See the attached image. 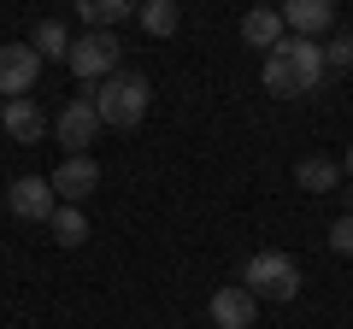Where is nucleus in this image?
Masks as SVG:
<instances>
[{
	"label": "nucleus",
	"instance_id": "nucleus-1",
	"mask_svg": "<svg viewBox=\"0 0 353 329\" xmlns=\"http://www.w3.org/2000/svg\"><path fill=\"white\" fill-rule=\"evenodd\" d=\"M265 89L283 94V100H301V94H312L318 83L330 76L324 65V41H306V36H283L277 47L265 53Z\"/></svg>",
	"mask_w": 353,
	"mask_h": 329
},
{
	"label": "nucleus",
	"instance_id": "nucleus-2",
	"mask_svg": "<svg viewBox=\"0 0 353 329\" xmlns=\"http://www.w3.org/2000/svg\"><path fill=\"white\" fill-rule=\"evenodd\" d=\"M88 100H94V112H101L106 129H136L148 118V106H153V83L141 71H112V76L94 83Z\"/></svg>",
	"mask_w": 353,
	"mask_h": 329
},
{
	"label": "nucleus",
	"instance_id": "nucleus-3",
	"mask_svg": "<svg viewBox=\"0 0 353 329\" xmlns=\"http://www.w3.org/2000/svg\"><path fill=\"white\" fill-rule=\"evenodd\" d=\"M241 288H248L253 300L283 306V300L301 294V265H294L289 253H277V247H265V253H253L248 265H241Z\"/></svg>",
	"mask_w": 353,
	"mask_h": 329
},
{
	"label": "nucleus",
	"instance_id": "nucleus-4",
	"mask_svg": "<svg viewBox=\"0 0 353 329\" xmlns=\"http://www.w3.org/2000/svg\"><path fill=\"white\" fill-rule=\"evenodd\" d=\"M65 65H71L77 83H101V76L124 71V41H118L112 30H83V36H71Z\"/></svg>",
	"mask_w": 353,
	"mask_h": 329
},
{
	"label": "nucleus",
	"instance_id": "nucleus-5",
	"mask_svg": "<svg viewBox=\"0 0 353 329\" xmlns=\"http://www.w3.org/2000/svg\"><path fill=\"white\" fill-rule=\"evenodd\" d=\"M101 112H94V100L88 94H77V100H65V112L53 118V136H59V147L65 153H88V141L101 136Z\"/></svg>",
	"mask_w": 353,
	"mask_h": 329
},
{
	"label": "nucleus",
	"instance_id": "nucleus-6",
	"mask_svg": "<svg viewBox=\"0 0 353 329\" xmlns=\"http://www.w3.org/2000/svg\"><path fill=\"white\" fill-rule=\"evenodd\" d=\"M48 182H53V194H59V206H83L88 194L101 189V164L88 159V153H65V164Z\"/></svg>",
	"mask_w": 353,
	"mask_h": 329
},
{
	"label": "nucleus",
	"instance_id": "nucleus-7",
	"mask_svg": "<svg viewBox=\"0 0 353 329\" xmlns=\"http://www.w3.org/2000/svg\"><path fill=\"white\" fill-rule=\"evenodd\" d=\"M6 206H12V217H24V224H48V217L59 212V194H53L48 177H18L12 189H6Z\"/></svg>",
	"mask_w": 353,
	"mask_h": 329
},
{
	"label": "nucleus",
	"instance_id": "nucleus-8",
	"mask_svg": "<svg viewBox=\"0 0 353 329\" xmlns=\"http://www.w3.org/2000/svg\"><path fill=\"white\" fill-rule=\"evenodd\" d=\"M41 76V53L30 47V41H12V47H0V94L6 100H18V94L36 89Z\"/></svg>",
	"mask_w": 353,
	"mask_h": 329
},
{
	"label": "nucleus",
	"instance_id": "nucleus-9",
	"mask_svg": "<svg viewBox=\"0 0 353 329\" xmlns=\"http://www.w3.org/2000/svg\"><path fill=\"white\" fill-rule=\"evenodd\" d=\"M277 12H283V24H289V36H306V41H318V36L336 30V0H283Z\"/></svg>",
	"mask_w": 353,
	"mask_h": 329
},
{
	"label": "nucleus",
	"instance_id": "nucleus-10",
	"mask_svg": "<svg viewBox=\"0 0 353 329\" xmlns=\"http://www.w3.org/2000/svg\"><path fill=\"white\" fill-rule=\"evenodd\" d=\"M0 129L18 141V147H36L41 136H48V112H41L30 94H18V100H6L0 106Z\"/></svg>",
	"mask_w": 353,
	"mask_h": 329
},
{
	"label": "nucleus",
	"instance_id": "nucleus-11",
	"mask_svg": "<svg viewBox=\"0 0 353 329\" xmlns=\"http://www.w3.org/2000/svg\"><path fill=\"white\" fill-rule=\"evenodd\" d=\"M206 312H212V323H218V329H253V317H259V300H253L241 282H230V288H218V294H212V306H206Z\"/></svg>",
	"mask_w": 353,
	"mask_h": 329
},
{
	"label": "nucleus",
	"instance_id": "nucleus-12",
	"mask_svg": "<svg viewBox=\"0 0 353 329\" xmlns=\"http://www.w3.org/2000/svg\"><path fill=\"white\" fill-rule=\"evenodd\" d=\"M283 36H289V24H283L277 6H253V12L241 18V41H248V47H259V53H271Z\"/></svg>",
	"mask_w": 353,
	"mask_h": 329
},
{
	"label": "nucleus",
	"instance_id": "nucleus-13",
	"mask_svg": "<svg viewBox=\"0 0 353 329\" xmlns=\"http://www.w3.org/2000/svg\"><path fill=\"white\" fill-rule=\"evenodd\" d=\"M294 182H301L306 194H336V189H341V164L324 159V153H312V159L294 164Z\"/></svg>",
	"mask_w": 353,
	"mask_h": 329
},
{
	"label": "nucleus",
	"instance_id": "nucleus-14",
	"mask_svg": "<svg viewBox=\"0 0 353 329\" xmlns=\"http://www.w3.org/2000/svg\"><path fill=\"white\" fill-rule=\"evenodd\" d=\"M77 6V18H83V30H112V24H124L130 12H136L141 0H71Z\"/></svg>",
	"mask_w": 353,
	"mask_h": 329
},
{
	"label": "nucleus",
	"instance_id": "nucleus-15",
	"mask_svg": "<svg viewBox=\"0 0 353 329\" xmlns=\"http://www.w3.org/2000/svg\"><path fill=\"white\" fill-rule=\"evenodd\" d=\"M136 18H141V30H148V36H176V24H183L176 0H141Z\"/></svg>",
	"mask_w": 353,
	"mask_h": 329
},
{
	"label": "nucleus",
	"instance_id": "nucleus-16",
	"mask_svg": "<svg viewBox=\"0 0 353 329\" xmlns=\"http://www.w3.org/2000/svg\"><path fill=\"white\" fill-rule=\"evenodd\" d=\"M48 229H53V241H59V247H83V241H88V217H83V206H59V212L48 217Z\"/></svg>",
	"mask_w": 353,
	"mask_h": 329
},
{
	"label": "nucleus",
	"instance_id": "nucleus-17",
	"mask_svg": "<svg viewBox=\"0 0 353 329\" xmlns=\"http://www.w3.org/2000/svg\"><path fill=\"white\" fill-rule=\"evenodd\" d=\"M30 47H36L41 59H65V53H71V30H65L59 18H48V24H36V41H30Z\"/></svg>",
	"mask_w": 353,
	"mask_h": 329
},
{
	"label": "nucleus",
	"instance_id": "nucleus-18",
	"mask_svg": "<svg viewBox=\"0 0 353 329\" xmlns=\"http://www.w3.org/2000/svg\"><path fill=\"white\" fill-rule=\"evenodd\" d=\"M324 65L330 71H353V30H336L324 41Z\"/></svg>",
	"mask_w": 353,
	"mask_h": 329
},
{
	"label": "nucleus",
	"instance_id": "nucleus-19",
	"mask_svg": "<svg viewBox=\"0 0 353 329\" xmlns=\"http://www.w3.org/2000/svg\"><path fill=\"white\" fill-rule=\"evenodd\" d=\"M330 247H336L341 259H353V212H341L336 224H330Z\"/></svg>",
	"mask_w": 353,
	"mask_h": 329
},
{
	"label": "nucleus",
	"instance_id": "nucleus-20",
	"mask_svg": "<svg viewBox=\"0 0 353 329\" xmlns=\"http://www.w3.org/2000/svg\"><path fill=\"white\" fill-rule=\"evenodd\" d=\"M341 177H347V182H353V147H347V159H341Z\"/></svg>",
	"mask_w": 353,
	"mask_h": 329
}]
</instances>
